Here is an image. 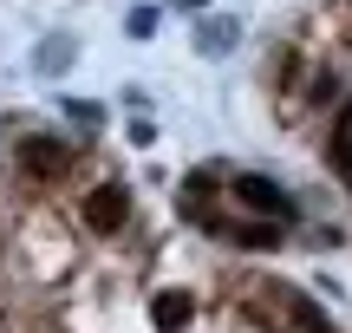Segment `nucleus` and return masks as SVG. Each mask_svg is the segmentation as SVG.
Returning a JSON list of instances; mask_svg holds the SVG:
<instances>
[{"label": "nucleus", "mask_w": 352, "mask_h": 333, "mask_svg": "<svg viewBox=\"0 0 352 333\" xmlns=\"http://www.w3.org/2000/svg\"><path fill=\"white\" fill-rule=\"evenodd\" d=\"M327 157H333V170L352 183V144H346V138H333V151H327Z\"/></svg>", "instance_id": "0eeeda50"}, {"label": "nucleus", "mask_w": 352, "mask_h": 333, "mask_svg": "<svg viewBox=\"0 0 352 333\" xmlns=\"http://www.w3.org/2000/svg\"><path fill=\"white\" fill-rule=\"evenodd\" d=\"M254 308H261L280 333H327L320 308H314L307 294H294V288H254Z\"/></svg>", "instance_id": "f257e3e1"}, {"label": "nucleus", "mask_w": 352, "mask_h": 333, "mask_svg": "<svg viewBox=\"0 0 352 333\" xmlns=\"http://www.w3.org/2000/svg\"><path fill=\"white\" fill-rule=\"evenodd\" d=\"M241 248H274V222H248V229H235Z\"/></svg>", "instance_id": "423d86ee"}, {"label": "nucleus", "mask_w": 352, "mask_h": 333, "mask_svg": "<svg viewBox=\"0 0 352 333\" xmlns=\"http://www.w3.org/2000/svg\"><path fill=\"white\" fill-rule=\"evenodd\" d=\"M124 209H131V196L118 190V183H104V190H91V196H85V229H98V235L124 229Z\"/></svg>", "instance_id": "f03ea898"}, {"label": "nucleus", "mask_w": 352, "mask_h": 333, "mask_svg": "<svg viewBox=\"0 0 352 333\" xmlns=\"http://www.w3.org/2000/svg\"><path fill=\"white\" fill-rule=\"evenodd\" d=\"M189 321H196V301H189L183 288H164V294L151 301V327L157 333H183Z\"/></svg>", "instance_id": "39448f33"}, {"label": "nucleus", "mask_w": 352, "mask_h": 333, "mask_svg": "<svg viewBox=\"0 0 352 333\" xmlns=\"http://www.w3.org/2000/svg\"><path fill=\"white\" fill-rule=\"evenodd\" d=\"M235 196L248 209H261V216H280V222L294 216V203L280 196V183H267V177H235Z\"/></svg>", "instance_id": "20e7f679"}, {"label": "nucleus", "mask_w": 352, "mask_h": 333, "mask_svg": "<svg viewBox=\"0 0 352 333\" xmlns=\"http://www.w3.org/2000/svg\"><path fill=\"white\" fill-rule=\"evenodd\" d=\"M20 164L33 170V177H65V170H72V151L52 144V138H26L20 144Z\"/></svg>", "instance_id": "7ed1b4c3"}]
</instances>
